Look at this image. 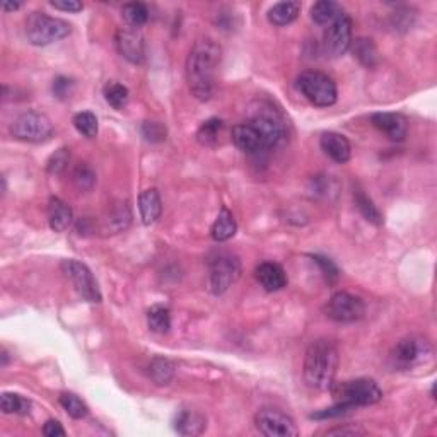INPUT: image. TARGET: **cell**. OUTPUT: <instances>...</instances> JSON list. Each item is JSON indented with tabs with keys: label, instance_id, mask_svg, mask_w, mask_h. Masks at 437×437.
<instances>
[{
	"label": "cell",
	"instance_id": "cell-34",
	"mask_svg": "<svg viewBox=\"0 0 437 437\" xmlns=\"http://www.w3.org/2000/svg\"><path fill=\"white\" fill-rule=\"evenodd\" d=\"M221 130H222V120H218V118H211V120L204 121V124L200 125L199 132H196V141L207 147L216 146Z\"/></svg>",
	"mask_w": 437,
	"mask_h": 437
},
{
	"label": "cell",
	"instance_id": "cell-33",
	"mask_svg": "<svg viewBox=\"0 0 437 437\" xmlns=\"http://www.w3.org/2000/svg\"><path fill=\"white\" fill-rule=\"evenodd\" d=\"M74 126L81 135H84L86 139H94L98 137V118H96L94 113L91 111H81L74 116Z\"/></svg>",
	"mask_w": 437,
	"mask_h": 437
},
{
	"label": "cell",
	"instance_id": "cell-18",
	"mask_svg": "<svg viewBox=\"0 0 437 437\" xmlns=\"http://www.w3.org/2000/svg\"><path fill=\"white\" fill-rule=\"evenodd\" d=\"M233 142L239 151L248 152V154H256V152L265 151L263 141H261L260 134L256 132V129L253 126L250 121H243L238 124L233 129Z\"/></svg>",
	"mask_w": 437,
	"mask_h": 437
},
{
	"label": "cell",
	"instance_id": "cell-30",
	"mask_svg": "<svg viewBox=\"0 0 437 437\" xmlns=\"http://www.w3.org/2000/svg\"><path fill=\"white\" fill-rule=\"evenodd\" d=\"M0 408L4 413H16V415H28L31 412V401L17 393H2L0 400Z\"/></svg>",
	"mask_w": 437,
	"mask_h": 437
},
{
	"label": "cell",
	"instance_id": "cell-3",
	"mask_svg": "<svg viewBox=\"0 0 437 437\" xmlns=\"http://www.w3.org/2000/svg\"><path fill=\"white\" fill-rule=\"evenodd\" d=\"M26 38L34 46H48L72 33V26L46 12H31L26 19Z\"/></svg>",
	"mask_w": 437,
	"mask_h": 437
},
{
	"label": "cell",
	"instance_id": "cell-35",
	"mask_svg": "<svg viewBox=\"0 0 437 437\" xmlns=\"http://www.w3.org/2000/svg\"><path fill=\"white\" fill-rule=\"evenodd\" d=\"M130 218H132V214L129 211V205L120 204L118 207H115L111 212H109V216L106 218V226L111 233H120V231L129 227Z\"/></svg>",
	"mask_w": 437,
	"mask_h": 437
},
{
	"label": "cell",
	"instance_id": "cell-10",
	"mask_svg": "<svg viewBox=\"0 0 437 437\" xmlns=\"http://www.w3.org/2000/svg\"><path fill=\"white\" fill-rule=\"evenodd\" d=\"M336 395L340 396V401H347L352 406H367L378 403L383 398L381 388L374 379H353V381L342 383L336 388Z\"/></svg>",
	"mask_w": 437,
	"mask_h": 437
},
{
	"label": "cell",
	"instance_id": "cell-31",
	"mask_svg": "<svg viewBox=\"0 0 437 437\" xmlns=\"http://www.w3.org/2000/svg\"><path fill=\"white\" fill-rule=\"evenodd\" d=\"M103 94L109 106H113L115 109H124L130 98L129 87L120 84V82H109V84L104 87Z\"/></svg>",
	"mask_w": 437,
	"mask_h": 437
},
{
	"label": "cell",
	"instance_id": "cell-12",
	"mask_svg": "<svg viewBox=\"0 0 437 437\" xmlns=\"http://www.w3.org/2000/svg\"><path fill=\"white\" fill-rule=\"evenodd\" d=\"M255 426L265 437H292L297 436L296 422L287 413L277 408H261L255 415Z\"/></svg>",
	"mask_w": 437,
	"mask_h": 437
},
{
	"label": "cell",
	"instance_id": "cell-25",
	"mask_svg": "<svg viewBox=\"0 0 437 437\" xmlns=\"http://www.w3.org/2000/svg\"><path fill=\"white\" fill-rule=\"evenodd\" d=\"M352 54L359 62L367 69H373L379 62V54L378 48L373 43V39L369 38H357L356 41H352Z\"/></svg>",
	"mask_w": 437,
	"mask_h": 437
},
{
	"label": "cell",
	"instance_id": "cell-43",
	"mask_svg": "<svg viewBox=\"0 0 437 437\" xmlns=\"http://www.w3.org/2000/svg\"><path fill=\"white\" fill-rule=\"evenodd\" d=\"M328 436H362L366 434V431L359 426H343V427H335L326 432Z\"/></svg>",
	"mask_w": 437,
	"mask_h": 437
},
{
	"label": "cell",
	"instance_id": "cell-11",
	"mask_svg": "<svg viewBox=\"0 0 437 437\" xmlns=\"http://www.w3.org/2000/svg\"><path fill=\"white\" fill-rule=\"evenodd\" d=\"M250 124L255 126L263 141L265 151L275 149L286 137V126H283L281 116L272 108H260L250 116Z\"/></svg>",
	"mask_w": 437,
	"mask_h": 437
},
{
	"label": "cell",
	"instance_id": "cell-37",
	"mask_svg": "<svg viewBox=\"0 0 437 437\" xmlns=\"http://www.w3.org/2000/svg\"><path fill=\"white\" fill-rule=\"evenodd\" d=\"M69 161H71V152H69V149H59V151L55 152V154H51L50 159H48L46 163V169L48 173L51 174H60L64 173L65 169H67Z\"/></svg>",
	"mask_w": 437,
	"mask_h": 437
},
{
	"label": "cell",
	"instance_id": "cell-38",
	"mask_svg": "<svg viewBox=\"0 0 437 437\" xmlns=\"http://www.w3.org/2000/svg\"><path fill=\"white\" fill-rule=\"evenodd\" d=\"M352 410H356V406L347 403V401H338V403L330 406V408H325V410H321V412L313 413L311 418H316V421H326V418L342 417V415L352 412Z\"/></svg>",
	"mask_w": 437,
	"mask_h": 437
},
{
	"label": "cell",
	"instance_id": "cell-6",
	"mask_svg": "<svg viewBox=\"0 0 437 437\" xmlns=\"http://www.w3.org/2000/svg\"><path fill=\"white\" fill-rule=\"evenodd\" d=\"M241 275V261L233 253H217L211 260V291L216 296L224 294Z\"/></svg>",
	"mask_w": 437,
	"mask_h": 437
},
{
	"label": "cell",
	"instance_id": "cell-36",
	"mask_svg": "<svg viewBox=\"0 0 437 437\" xmlns=\"http://www.w3.org/2000/svg\"><path fill=\"white\" fill-rule=\"evenodd\" d=\"M60 405L64 406V410L71 415L72 418H84L87 412H89V408H87V405L79 398L77 395H74V393H62L60 395Z\"/></svg>",
	"mask_w": 437,
	"mask_h": 437
},
{
	"label": "cell",
	"instance_id": "cell-17",
	"mask_svg": "<svg viewBox=\"0 0 437 437\" xmlns=\"http://www.w3.org/2000/svg\"><path fill=\"white\" fill-rule=\"evenodd\" d=\"M255 277L258 283L266 292H277L282 291L287 286V275L283 272V268L278 263L273 261H263L256 266Z\"/></svg>",
	"mask_w": 437,
	"mask_h": 437
},
{
	"label": "cell",
	"instance_id": "cell-1",
	"mask_svg": "<svg viewBox=\"0 0 437 437\" xmlns=\"http://www.w3.org/2000/svg\"><path fill=\"white\" fill-rule=\"evenodd\" d=\"M222 48L211 38L199 39L186 59V81L191 94L209 101L216 91L217 71L221 67Z\"/></svg>",
	"mask_w": 437,
	"mask_h": 437
},
{
	"label": "cell",
	"instance_id": "cell-32",
	"mask_svg": "<svg viewBox=\"0 0 437 437\" xmlns=\"http://www.w3.org/2000/svg\"><path fill=\"white\" fill-rule=\"evenodd\" d=\"M72 181L77 186V190L89 191L96 185V171L87 163L76 164L72 171Z\"/></svg>",
	"mask_w": 437,
	"mask_h": 437
},
{
	"label": "cell",
	"instance_id": "cell-39",
	"mask_svg": "<svg viewBox=\"0 0 437 437\" xmlns=\"http://www.w3.org/2000/svg\"><path fill=\"white\" fill-rule=\"evenodd\" d=\"M142 135L149 142H163L166 139V126L161 121H144Z\"/></svg>",
	"mask_w": 437,
	"mask_h": 437
},
{
	"label": "cell",
	"instance_id": "cell-27",
	"mask_svg": "<svg viewBox=\"0 0 437 437\" xmlns=\"http://www.w3.org/2000/svg\"><path fill=\"white\" fill-rule=\"evenodd\" d=\"M353 200H356V207L359 209V212L364 216L366 221H369L371 224H374V226L383 224L381 212L378 211V207H376L373 200H371L369 196L364 194V190L356 188V190H353Z\"/></svg>",
	"mask_w": 437,
	"mask_h": 437
},
{
	"label": "cell",
	"instance_id": "cell-42",
	"mask_svg": "<svg viewBox=\"0 0 437 437\" xmlns=\"http://www.w3.org/2000/svg\"><path fill=\"white\" fill-rule=\"evenodd\" d=\"M50 6L64 12H81L84 9V4L79 0H51Z\"/></svg>",
	"mask_w": 437,
	"mask_h": 437
},
{
	"label": "cell",
	"instance_id": "cell-23",
	"mask_svg": "<svg viewBox=\"0 0 437 437\" xmlns=\"http://www.w3.org/2000/svg\"><path fill=\"white\" fill-rule=\"evenodd\" d=\"M236 231H238V224H236V218L233 216V212H231L229 209L224 207L221 212H218L216 222H214V226H212L214 241H217V243L229 241V239L236 234Z\"/></svg>",
	"mask_w": 437,
	"mask_h": 437
},
{
	"label": "cell",
	"instance_id": "cell-19",
	"mask_svg": "<svg viewBox=\"0 0 437 437\" xmlns=\"http://www.w3.org/2000/svg\"><path fill=\"white\" fill-rule=\"evenodd\" d=\"M46 214H48V224H50V227L55 231V233H65V231L72 226L74 221L72 209L69 207V204H65L64 200L56 199V196L50 199V202H48Z\"/></svg>",
	"mask_w": 437,
	"mask_h": 437
},
{
	"label": "cell",
	"instance_id": "cell-26",
	"mask_svg": "<svg viewBox=\"0 0 437 437\" xmlns=\"http://www.w3.org/2000/svg\"><path fill=\"white\" fill-rule=\"evenodd\" d=\"M149 376L159 386L169 384L174 378V364L171 361L164 359V357H156L149 364Z\"/></svg>",
	"mask_w": 437,
	"mask_h": 437
},
{
	"label": "cell",
	"instance_id": "cell-44",
	"mask_svg": "<svg viewBox=\"0 0 437 437\" xmlns=\"http://www.w3.org/2000/svg\"><path fill=\"white\" fill-rule=\"evenodd\" d=\"M43 434H45L46 437L65 436V429L59 421H48L45 426H43Z\"/></svg>",
	"mask_w": 437,
	"mask_h": 437
},
{
	"label": "cell",
	"instance_id": "cell-9",
	"mask_svg": "<svg viewBox=\"0 0 437 437\" xmlns=\"http://www.w3.org/2000/svg\"><path fill=\"white\" fill-rule=\"evenodd\" d=\"M325 313L330 320L336 323H356L364 318L366 304L361 297L340 291L328 299Z\"/></svg>",
	"mask_w": 437,
	"mask_h": 437
},
{
	"label": "cell",
	"instance_id": "cell-41",
	"mask_svg": "<svg viewBox=\"0 0 437 437\" xmlns=\"http://www.w3.org/2000/svg\"><path fill=\"white\" fill-rule=\"evenodd\" d=\"M72 86H74V82L71 81V79L60 76L54 81V86H51V89H54V94L56 96V98L65 99L69 94H71Z\"/></svg>",
	"mask_w": 437,
	"mask_h": 437
},
{
	"label": "cell",
	"instance_id": "cell-5",
	"mask_svg": "<svg viewBox=\"0 0 437 437\" xmlns=\"http://www.w3.org/2000/svg\"><path fill=\"white\" fill-rule=\"evenodd\" d=\"M54 132L55 129L50 118L45 113L39 111H26L23 115L17 116L14 124L11 125L12 137L23 142H45L54 135Z\"/></svg>",
	"mask_w": 437,
	"mask_h": 437
},
{
	"label": "cell",
	"instance_id": "cell-22",
	"mask_svg": "<svg viewBox=\"0 0 437 437\" xmlns=\"http://www.w3.org/2000/svg\"><path fill=\"white\" fill-rule=\"evenodd\" d=\"M299 12H301L299 2H278L270 9L266 17H268L270 24L282 28V26L294 23L297 17H299Z\"/></svg>",
	"mask_w": 437,
	"mask_h": 437
},
{
	"label": "cell",
	"instance_id": "cell-14",
	"mask_svg": "<svg viewBox=\"0 0 437 437\" xmlns=\"http://www.w3.org/2000/svg\"><path fill=\"white\" fill-rule=\"evenodd\" d=\"M115 43L124 59L132 64H142L146 60V43L144 36L135 28H120L116 31Z\"/></svg>",
	"mask_w": 437,
	"mask_h": 437
},
{
	"label": "cell",
	"instance_id": "cell-13",
	"mask_svg": "<svg viewBox=\"0 0 437 437\" xmlns=\"http://www.w3.org/2000/svg\"><path fill=\"white\" fill-rule=\"evenodd\" d=\"M352 45V19L343 14L335 23H331L323 34V50L328 56L338 59Z\"/></svg>",
	"mask_w": 437,
	"mask_h": 437
},
{
	"label": "cell",
	"instance_id": "cell-28",
	"mask_svg": "<svg viewBox=\"0 0 437 437\" xmlns=\"http://www.w3.org/2000/svg\"><path fill=\"white\" fill-rule=\"evenodd\" d=\"M147 325L154 333H168L171 328V313L164 306H152L147 313Z\"/></svg>",
	"mask_w": 437,
	"mask_h": 437
},
{
	"label": "cell",
	"instance_id": "cell-8",
	"mask_svg": "<svg viewBox=\"0 0 437 437\" xmlns=\"http://www.w3.org/2000/svg\"><path fill=\"white\" fill-rule=\"evenodd\" d=\"M432 357V347L422 336H405L395 345L391 359L398 369H412V367L429 361Z\"/></svg>",
	"mask_w": 437,
	"mask_h": 437
},
{
	"label": "cell",
	"instance_id": "cell-4",
	"mask_svg": "<svg viewBox=\"0 0 437 437\" xmlns=\"http://www.w3.org/2000/svg\"><path fill=\"white\" fill-rule=\"evenodd\" d=\"M297 87L304 98L318 108L333 106L338 98L333 79L320 71H304L297 77Z\"/></svg>",
	"mask_w": 437,
	"mask_h": 437
},
{
	"label": "cell",
	"instance_id": "cell-2",
	"mask_svg": "<svg viewBox=\"0 0 437 437\" xmlns=\"http://www.w3.org/2000/svg\"><path fill=\"white\" fill-rule=\"evenodd\" d=\"M338 348L333 342L320 338L313 342L304 357V381L313 390L325 391L333 386L338 369Z\"/></svg>",
	"mask_w": 437,
	"mask_h": 437
},
{
	"label": "cell",
	"instance_id": "cell-24",
	"mask_svg": "<svg viewBox=\"0 0 437 437\" xmlns=\"http://www.w3.org/2000/svg\"><path fill=\"white\" fill-rule=\"evenodd\" d=\"M343 14L345 12L342 6L336 2H331V0H321V2H316L311 7V19L320 26H330L331 23H335L336 19H340Z\"/></svg>",
	"mask_w": 437,
	"mask_h": 437
},
{
	"label": "cell",
	"instance_id": "cell-45",
	"mask_svg": "<svg viewBox=\"0 0 437 437\" xmlns=\"http://www.w3.org/2000/svg\"><path fill=\"white\" fill-rule=\"evenodd\" d=\"M21 7L19 2H4L2 4V11L11 12V11H17V9Z\"/></svg>",
	"mask_w": 437,
	"mask_h": 437
},
{
	"label": "cell",
	"instance_id": "cell-29",
	"mask_svg": "<svg viewBox=\"0 0 437 437\" xmlns=\"http://www.w3.org/2000/svg\"><path fill=\"white\" fill-rule=\"evenodd\" d=\"M121 16L130 28H141L149 21V9L142 2H129L121 7Z\"/></svg>",
	"mask_w": 437,
	"mask_h": 437
},
{
	"label": "cell",
	"instance_id": "cell-20",
	"mask_svg": "<svg viewBox=\"0 0 437 437\" xmlns=\"http://www.w3.org/2000/svg\"><path fill=\"white\" fill-rule=\"evenodd\" d=\"M139 211H141V218L146 226L154 224L157 218L163 214V200H161L159 191L156 188L144 190L139 196Z\"/></svg>",
	"mask_w": 437,
	"mask_h": 437
},
{
	"label": "cell",
	"instance_id": "cell-16",
	"mask_svg": "<svg viewBox=\"0 0 437 437\" xmlns=\"http://www.w3.org/2000/svg\"><path fill=\"white\" fill-rule=\"evenodd\" d=\"M320 146L323 152L330 157L331 161L338 164H345L352 156V147L348 139L342 134L325 132L320 139Z\"/></svg>",
	"mask_w": 437,
	"mask_h": 437
},
{
	"label": "cell",
	"instance_id": "cell-15",
	"mask_svg": "<svg viewBox=\"0 0 437 437\" xmlns=\"http://www.w3.org/2000/svg\"><path fill=\"white\" fill-rule=\"evenodd\" d=\"M371 124L393 142L405 141L408 134V121L400 113H374L371 116Z\"/></svg>",
	"mask_w": 437,
	"mask_h": 437
},
{
	"label": "cell",
	"instance_id": "cell-21",
	"mask_svg": "<svg viewBox=\"0 0 437 437\" xmlns=\"http://www.w3.org/2000/svg\"><path fill=\"white\" fill-rule=\"evenodd\" d=\"M207 427L204 415L194 410H181L174 417V431L181 436H200Z\"/></svg>",
	"mask_w": 437,
	"mask_h": 437
},
{
	"label": "cell",
	"instance_id": "cell-40",
	"mask_svg": "<svg viewBox=\"0 0 437 437\" xmlns=\"http://www.w3.org/2000/svg\"><path fill=\"white\" fill-rule=\"evenodd\" d=\"M313 261L318 266H320L323 277H325L328 282L338 281V277H340L338 268H336V265L330 260V258H325V256H320V255H313Z\"/></svg>",
	"mask_w": 437,
	"mask_h": 437
},
{
	"label": "cell",
	"instance_id": "cell-7",
	"mask_svg": "<svg viewBox=\"0 0 437 437\" xmlns=\"http://www.w3.org/2000/svg\"><path fill=\"white\" fill-rule=\"evenodd\" d=\"M62 272L71 281L81 299L87 301V303H101V291H99L98 282H96L93 272L87 268V265L77 260H65L62 261Z\"/></svg>",
	"mask_w": 437,
	"mask_h": 437
}]
</instances>
